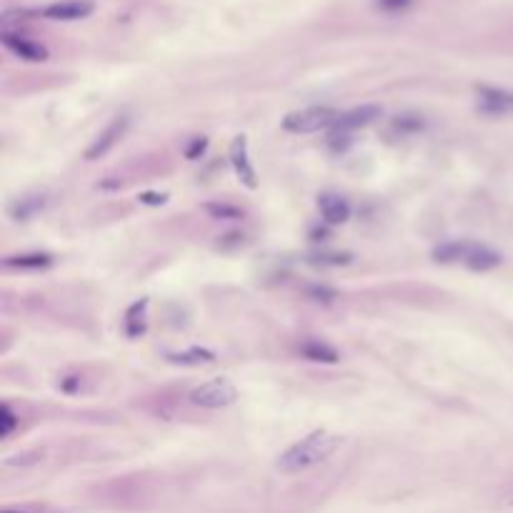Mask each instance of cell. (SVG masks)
I'll return each instance as SVG.
<instances>
[{
	"label": "cell",
	"instance_id": "obj_1",
	"mask_svg": "<svg viewBox=\"0 0 513 513\" xmlns=\"http://www.w3.org/2000/svg\"><path fill=\"white\" fill-rule=\"evenodd\" d=\"M341 443H343V438L338 436V433L313 431V433H308L306 438H301L298 443H293L286 453H281V458L276 461V468L281 473L306 471V468L326 461L331 453H336V448L341 446Z\"/></svg>",
	"mask_w": 513,
	"mask_h": 513
},
{
	"label": "cell",
	"instance_id": "obj_2",
	"mask_svg": "<svg viewBox=\"0 0 513 513\" xmlns=\"http://www.w3.org/2000/svg\"><path fill=\"white\" fill-rule=\"evenodd\" d=\"M338 118H341V113H336L333 108L313 106L296 113H288V116L283 118V128H286L288 133H316L323 131V128L336 126Z\"/></svg>",
	"mask_w": 513,
	"mask_h": 513
},
{
	"label": "cell",
	"instance_id": "obj_3",
	"mask_svg": "<svg viewBox=\"0 0 513 513\" xmlns=\"http://www.w3.org/2000/svg\"><path fill=\"white\" fill-rule=\"evenodd\" d=\"M238 398V388L228 378H213L191 391V403L201 408H226Z\"/></svg>",
	"mask_w": 513,
	"mask_h": 513
},
{
	"label": "cell",
	"instance_id": "obj_4",
	"mask_svg": "<svg viewBox=\"0 0 513 513\" xmlns=\"http://www.w3.org/2000/svg\"><path fill=\"white\" fill-rule=\"evenodd\" d=\"M128 126H131L128 116L113 118V121L106 126V131H103L101 136H98L96 141L91 143V148H88V151H86V161H98V158L106 156V153L111 151V148L116 146V143L121 141L123 136H126Z\"/></svg>",
	"mask_w": 513,
	"mask_h": 513
},
{
	"label": "cell",
	"instance_id": "obj_5",
	"mask_svg": "<svg viewBox=\"0 0 513 513\" xmlns=\"http://www.w3.org/2000/svg\"><path fill=\"white\" fill-rule=\"evenodd\" d=\"M93 8H96L93 0H61V3L43 8L41 16L48 21H81V18L91 16Z\"/></svg>",
	"mask_w": 513,
	"mask_h": 513
},
{
	"label": "cell",
	"instance_id": "obj_6",
	"mask_svg": "<svg viewBox=\"0 0 513 513\" xmlns=\"http://www.w3.org/2000/svg\"><path fill=\"white\" fill-rule=\"evenodd\" d=\"M378 116H381V106L353 108V111L341 113V118H338L336 126H333V133H336V136H348V133L356 131V128H363L368 126V123L376 121Z\"/></svg>",
	"mask_w": 513,
	"mask_h": 513
},
{
	"label": "cell",
	"instance_id": "obj_7",
	"mask_svg": "<svg viewBox=\"0 0 513 513\" xmlns=\"http://www.w3.org/2000/svg\"><path fill=\"white\" fill-rule=\"evenodd\" d=\"M3 43H6L8 51L16 53V56L23 58V61L38 63V61H46V58H48L46 48H43L41 43L31 41V38H26V36H16V33L6 31V33H3Z\"/></svg>",
	"mask_w": 513,
	"mask_h": 513
},
{
	"label": "cell",
	"instance_id": "obj_8",
	"mask_svg": "<svg viewBox=\"0 0 513 513\" xmlns=\"http://www.w3.org/2000/svg\"><path fill=\"white\" fill-rule=\"evenodd\" d=\"M231 163H233V168H236L238 178H241V181L246 183L248 188H256L258 186L256 171H253L251 158H248V141H246V136H238L236 141H233V146H231Z\"/></svg>",
	"mask_w": 513,
	"mask_h": 513
},
{
	"label": "cell",
	"instance_id": "obj_9",
	"mask_svg": "<svg viewBox=\"0 0 513 513\" xmlns=\"http://www.w3.org/2000/svg\"><path fill=\"white\" fill-rule=\"evenodd\" d=\"M318 208H321L323 218H326L328 223H343L348 221V216H351V206H348L346 198L336 196V193H326V196L318 198Z\"/></svg>",
	"mask_w": 513,
	"mask_h": 513
},
{
	"label": "cell",
	"instance_id": "obj_10",
	"mask_svg": "<svg viewBox=\"0 0 513 513\" xmlns=\"http://www.w3.org/2000/svg\"><path fill=\"white\" fill-rule=\"evenodd\" d=\"M466 263L468 268H473V271H491V268H496L498 263H501V256H498L496 251H491V248H483V246H473L468 248V256H466Z\"/></svg>",
	"mask_w": 513,
	"mask_h": 513
},
{
	"label": "cell",
	"instance_id": "obj_11",
	"mask_svg": "<svg viewBox=\"0 0 513 513\" xmlns=\"http://www.w3.org/2000/svg\"><path fill=\"white\" fill-rule=\"evenodd\" d=\"M146 311H148V298L133 303L126 313V333L131 338H138L146 331Z\"/></svg>",
	"mask_w": 513,
	"mask_h": 513
},
{
	"label": "cell",
	"instance_id": "obj_12",
	"mask_svg": "<svg viewBox=\"0 0 513 513\" xmlns=\"http://www.w3.org/2000/svg\"><path fill=\"white\" fill-rule=\"evenodd\" d=\"M301 353L308 358V361H321V363H336L338 358V351L333 346H328V343L323 341H306L301 346Z\"/></svg>",
	"mask_w": 513,
	"mask_h": 513
},
{
	"label": "cell",
	"instance_id": "obj_13",
	"mask_svg": "<svg viewBox=\"0 0 513 513\" xmlns=\"http://www.w3.org/2000/svg\"><path fill=\"white\" fill-rule=\"evenodd\" d=\"M168 361L183 363V366H201V363L216 361V353L206 351V348H191L183 353H168Z\"/></svg>",
	"mask_w": 513,
	"mask_h": 513
},
{
	"label": "cell",
	"instance_id": "obj_14",
	"mask_svg": "<svg viewBox=\"0 0 513 513\" xmlns=\"http://www.w3.org/2000/svg\"><path fill=\"white\" fill-rule=\"evenodd\" d=\"M478 96H481V108L486 113H503L511 108V98L498 91H491V88H481Z\"/></svg>",
	"mask_w": 513,
	"mask_h": 513
},
{
	"label": "cell",
	"instance_id": "obj_15",
	"mask_svg": "<svg viewBox=\"0 0 513 513\" xmlns=\"http://www.w3.org/2000/svg\"><path fill=\"white\" fill-rule=\"evenodd\" d=\"M6 266L43 268V266H51V256H46V253H26V256H11V258H6Z\"/></svg>",
	"mask_w": 513,
	"mask_h": 513
},
{
	"label": "cell",
	"instance_id": "obj_16",
	"mask_svg": "<svg viewBox=\"0 0 513 513\" xmlns=\"http://www.w3.org/2000/svg\"><path fill=\"white\" fill-rule=\"evenodd\" d=\"M16 426H18V418H16V413L11 411V406L0 408V436L3 438L11 436L13 428Z\"/></svg>",
	"mask_w": 513,
	"mask_h": 513
},
{
	"label": "cell",
	"instance_id": "obj_17",
	"mask_svg": "<svg viewBox=\"0 0 513 513\" xmlns=\"http://www.w3.org/2000/svg\"><path fill=\"white\" fill-rule=\"evenodd\" d=\"M416 0H376L378 11H386V13H403L413 6Z\"/></svg>",
	"mask_w": 513,
	"mask_h": 513
},
{
	"label": "cell",
	"instance_id": "obj_18",
	"mask_svg": "<svg viewBox=\"0 0 513 513\" xmlns=\"http://www.w3.org/2000/svg\"><path fill=\"white\" fill-rule=\"evenodd\" d=\"M206 146H208V141H206V138H196V141H193V146L188 148V158H196L198 153H203V151H206Z\"/></svg>",
	"mask_w": 513,
	"mask_h": 513
},
{
	"label": "cell",
	"instance_id": "obj_19",
	"mask_svg": "<svg viewBox=\"0 0 513 513\" xmlns=\"http://www.w3.org/2000/svg\"><path fill=\"white\" fill-rule=\"evenodd\" d=\"M143 203H166V196H151V193H146V196H141Z\"/></svg>",
	"mask_w": 513,
	"mask_h": 513
},
{
	"label": "cell",
	"instance_id": "obj_20",
	"mask_svg": "<svg viewBox=\"0 0 513 513\" xmlns=\"http://www.w3.org/2000/svg\"><path fill=\"white\" fill-rule=\"evenodd\" d=\"M3 513H26V511H3Z\"/></svg>",
	"mask_w": 513,
	"mask_h": 513
}]
</instances>
